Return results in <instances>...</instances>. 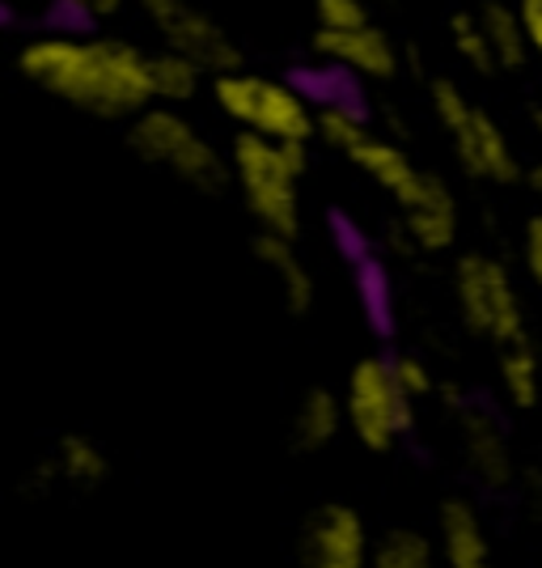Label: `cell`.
Returning a JSON list of instances; mask_svg holds the SVG:
<instances>
[{
    "mask_svg": "<svg viewBox=\"0 0 542 568\" xmlns=\"http://www.w3.org/2000/svg\"><path fill=\"white\" fill-rule=\"evenodd\" d=\"M314 55L356 81H395L402 72V48L378 22L356 30H314Z\"/></svg>",
    "mask_w": 542,
    "mask_h": 568,
    "instance_id": "30bf717a",
    "label": "cell"
},
{
    "mask_svg": "<svg viewBox=\"0 0 542 568\" xmlns=\"http://www.w3.org/2000/svg\"><path fill=\"white\" fill-rule=\"evenodd\" d=\"M208 90H213L216 111L229 119L237 132H255V136L284 144L314 141V102L301 85H293L284 77L250 72L242 64L229 72H213Z\"/></svg>",
    "mask_w": 542,
    "mask_h": 568,
    "instance_id": "277c9868",
    "label": "cell"
},
{
    "mask_svg": "<svg viewBox=\"0 0 542 568\" xmlns=\"http://www.w3.org/2000/svg\"><path fill=\"white\" fill-rule=\"evenodd\" d=\"M428 106L437 123L446 128L449 149L458 158V170L474 183H492V187H513L521 174V158L513 141L504 136L500 119L483 111L479 102L467 98V90L453 77H432L428 81Z\"/></svg>",
    "mask_w": 542,
    "mask_h": 568,
    "instance_id": "5b68a950",
    "label": "cell"
},
{
    "mask_svg": "<svg viewBox=\"0 0 542 568\" xmlns=\"http://www.w3.org/2000/svg\"><path fill=\"white\" fill-rule=\"evenodd\" d=\"M479 22H483V34H488V48H492L495 69L518 72L530 64V48H525V34H521L518 9L509 0H483L479 9Z\"/></svg>",
    "mask_w": 542,
    "mask_h": 568,
    "instance_id": "ffe728a7",
    "label": "cell"
},
{
    "mask_svg": "<svg viewBox=\"0 0 542 568\" xmlns=\"http://www.w3.org/2000/svg\"><path fill=\"white\" fill-rule=\"evenodd\" d=\"M437 560L441 568H495L492 535L479 505L467 497H446L437 505Z\"/></svg>",
    "mask_w": 542,
    "mask_h": 568,
    "instance_id": "7c38bea8",
    "label": "cell"
},
{
    "mask_svg": "<svg viewBox=\"0 0 542 568\" xmlns=\"http://www.w3.org/2000/svg\"><path fill=\"white\" fill-rule=\"evenodd\" d=\"M149 81H153V102L162 106H187L204 94L208 85V69H200L195 60L178 55L170 48L149 51Z\"/></svg>",
    "mask_w": 542,
    "mask_h": 568,
    "instance_id": "ac0fdd59",
    "label": "cell"
},
{
    "mask_svg": "<svg viewBox=\"0 0 542 568\" xmlns=\"http://www.w3.org/2000/svg\"><path fill=\"white\" fill-rule=\"evenodd\" d=\"M530 128H534V136L542 141V102H534V106H530Z\"/></svg>",
    "mask_w": 542,
    "mask_h": 568,
    "instance_id": "f546056e",
    "label": "cell"
},
{
    "mask_svg": "<svg viewBox=\"0 0 542 568\" xmlns=\"http://www.w3.org/2000/svg\"><path fill=\"white\" fill-rule=\"evenodd\" d=\"M60 4H69L72 13H81V18H94V22H102V18H115L127 0H60Z\"/></svg>",
    "mask_w": 542,
    "mask_h": 568,
    "instance_id": "83f0119b",
    "label": "cell"
},
{
    "mask_svg": "<svg viewBox=\"0 0 542 568\" xmlns=\"http://www.w3.org/2000/svg\"><path fill=\"white\" fill-rule=\"evenodd\" d=\"M339 403H344V428L369 454L399 450V442L416 428V399H407V390L395 382L390 356L381 353L356 356Z\"/></svg>",
    "mask_w": 542,
    "mask_h": 568,
    "instance_id": "8992f818",
    "label": "cell"
},
{
    "mask_svg": "<svg viewBox=\"0 0 542 568\" xmlns=\"http://www.w3.org/2000/svg\"><path fill=\"white\" fill-rule=\"evenodd\" d=\"M500 390L518 412H534L542 399V365L530 339L500 348Z\"/></svg>",
    "mask_w": 542,
    "mask_h": 568,
    "instance_id": "44dd1931",
    "label": "cell"
},
{
    "mask_svg": "<svg viewBox=\"0 0 542 568\" xmlns=\"http://www.w3.org/2000/svg\"><path fill=\"white\" fill-rule=\"evenodd\" d=\"M390 369H395V382L407 390V399H416V403L437 399V386H441V378L432 374V365H428L425 356H416V353L390 356Z\"/></svg>",
    "mask_w": 542,
    "mask_h": 568,
    "instance_id": "cb8c5ba5",
    "label": "cell"
},
{
    "mask_svg": "<svg viewBox=\"0 0 542 568\" xmlns=\"http://www.w3.org/2000/svg\"><path fill=\"white\" fill-rule=\"evenodd\" d=\"M449 43H453L458 60L471 72H479V77H492L495 72L492 48H488V34H483L479 13H453L449 18Z\"/></svg>",
    "mask_w": 542,
    "mask_h": 568,
    "instance_id": "603a6c76",
    "label": "cell"
},
{
    "mask_svg": "<svg viewBox=\"0 0 542 568\" xmlns=\"http://www.w3.org/2000/svg\"><path fill=\"white\" fill-rule=\"evenodd\" d=\"M395 209H399V230L407 234L416 255H446V251L458 246L462 209H458L453 187L437 170H425L420 183L411 187V195Z\"/></svg>",
    "mask_w": 542,
    "mask_h": 568,
    "instance_id": "9c48e42d",
    "label": "cell"
},
{
    "mask_svg": "<svg viewBox=\"0 0 542 568\" xmlns=\"http://www.w3.org/2000/svg\"><path fill=\"white\" fill-rule=\"evenodd\" d=\"M458 446H462V458H467V467L483 488L504 493L518 479L509 433L500 425V416L488 407H467V403L458 407Z\"/></svg>",
    "mask_w": 542,
    "mask_h": 568,
    "instance_id": "8fae6325",
    "label": "cell"
},
{
    "mask_svg": "<svg viewBox=\"0 0 542 568\" xmlns=\"http://www.w3.org/2000/svg\"><path fill=\"white\" fill-rule=\"evenodd\" d=\"M51 471L76 493H94L111 479V454L102 450L90 433H64L51 450Z\"/></svg>",
    "mask_w": 542,
    "mask_h": 568,
    "instance_id": "e0dca14e",
    "label": "cell"
},
{
    "mask_svg": "<svg viewBox=\"0 0 542 568\" xmlns=\"http://www.w3.org/2000/svg\"><path fill=\"white\" fill-rule=\"evenodd\" d=\"M309 170V144L267 141L255 132H237L229 141V179L242 209L259 225V234L301 237V179Z\"/></svg>",
    "mask_w": 542,
    "mask_h": 568,
    "instance_id": "7a4b0ae2",
    "label": "cell"
},
{
    "mask_svg": "<svg viewBox=\"0 0 542 568\" xmlns=\"http://www.w3.org/2000/svg\"><path fill=\"white\" fill-rule=\"evenodd\" d=\"M513 9H518L525 48H530V55L542 64V0H513Z\"/></svg>",
    "mask_w": 542,
    "mask_h": 568,
    "instance_id": "4316f807",
    "label": "cell"
},
{
    "mask_svg": "<svg viewBox=\"0 0 542 568\" xmlns=\"http://www.w3.org/2000/svg\"><path fill=\"white\" fill-rule=\"evenodd\" d=\"M518 183L530 191V195H542V158H539V162H521Z\"/></svg>",
    "mask_w": 542,
    "mask_h": 568,
    "instance_id": "f1b7e54d",
    "label": "cell"
},
{
    "mask_svg": "<svg viewBox=\"0 0 542 568\" xmlns=\"http://www.w3.org/2000/svg\"><path fill=\"white\" fill-rule=\"evenodd\" d=\"M369 521L348 500H323L309 509L297 530V565L301 568H369Z\"/></svg>",
    "mask_w": 542,
    "mask_h": 568,
    "instance_id": "ba28073f",
    "label": "cell"
},
{
    "mask_svg": "<svg viewBox=\"0 0 542 568\" xmlns=\"http://www.w3.org/2000/svg\"><path fill=\"white\" fill-rule=\"evenodd\" d=\"M369 568H441L437 539L420 526H386L381 535H374Z\"/></svg>",
    "mask_w": 542,
    "mask_h": 568,
    "instance_id": "d6986e66",
    "label": "cell"
},
{
    "mask_svg": "<svg viewBox=\"0 0 542 568\" xmlns=\"http://www.w3.org/2000/svg\"><path fill=\"white\" fill-rule=\"evenodd\" d=\"M344 433V403L330 386H306L301 399L288 416V450L293 454H323Z\"/></svg>",
    "mask_w": 542,
    "mask_h": 568,
    "instance_id": "9a60e30c",
    "label": "cell"
},
{
    "mask_svg": "<svg viewBox=\"0 0 542 568\" xmlns=\"http://www.w3.org/2000/svg\"><path fill=\"white\" fill-rule=\"evenodd\" d=\"M127 149L144 166L162 170L174 183L200 191V195H225L234 187L229 153H221V144L183 106L149 102L144 111H136L127 119Z\"/></svg>",
    "mask_w": 542,
    "mask_h": 568,
    "instance_id": "3957f363",
    "label": "cell"
},
{
    "mask_svg": "<svg viewBox=\"0 0 542 568\" xmlns=\"http://www.w3.org/2000/svg\"><path fill=\"white\" fill-rule=\"evenodd\" d=\"M250 255L259 260V267L276 281V293H280V306L293 314V318H301L314 310L318 302V281H314V272H309L306 255L297 251V237H276V234H259L250 237Z\"/></svg>",
    "mask_w": 542,
    "mask_h": 568,
    "instance_id": "4fadbf2b",
    "label": "cell"
},
{
    "mask_svg": "<svg viewBox=\"0 0 542 568\" xmlns=\"http://www.w3.org/2000/svg\"><path fill=\"white\" fill-rule=\"evenodd\" d=\"M314 18H318V30H356L374 22V9L369 0H314Z\"/></svg>",
    "mask_w": 542,
    "mask_h": 568,
    "instance_id": "d4e9b609",
    "label": "cell"
},
{
    "mask_svg": "<svg viewBox=\"0 0 542 568\" xmlns=\"http://www.w3.org/2000/svg\"><path fill=\"white\" fill-rule=\"evenodd\" d=\"M18 72L55 102L111 123H127L153 102L149 48L123 34H34L18 51Z\"/></svg>",
    "mask_w": 542,
    "mask_h": 568,
    "instance_id": "6da1fadb",
    "label": "cell"
},
{
    "mask_svg": "<svg viewBox=\"0 0 542 568\" xmlns=\"http://www.w3.org/2000/svg\"><path fill=\"white\" fill-rule=\"evenodd\" d=\"M369 132H374L369 119L360 115L352 102H344V98H327L323 106H314V141L335 149L339 158H348Z\"/></svg>",
    "mask_w": 542,
    "mask_h": 568,
    "instance_id": "7402d4cb",
    "label": "cell"
},
{
    "mask_svg": "<svg viewBox=\"0 0 542 568\" xmlns=\"http://www.w3.org/2000/svg\"><path fill=\"white\" fill-rule=\"evenodd\" d=\"M518 255H521V272H525V281L542 288V213L525 216L521 237H518Z\"/></svg>",
    "mask_w": 542,
    "mask_h": 568,
    "instance_id": "484cf974",
    "label": "cell"
},
{
    "mask_svg": "<svg viewBox=\"0 0 542 568\" xmlns=\"http://www.w3.org/2000/svg\"><path fill=\"white\" fill-rule=\"evenodd\" d=\"M348 162H352L374 187L386 191L390 204H402V200L411 195V187L420 183V174H425V166H420L395 136H378V132H369L365 141L356 144L352 153H348Z\"/></svg>",
    "mask_w": 542,
    "mask_h": 568,
    "instance_id": "5bb4252c",
    "label": "cell"
},
{
    "mask_svg": "<svg viewBox=\"0 0 542 568\" xmlns=\"http://www.w3.org/2000/svg\"><path fill=\"white\" fill-rule=\"evenodd\" d=\"M492 260L483 251H462L449 267V288H453V306L462 327L474 339L492 335Z\"/></svg>",
    "mask_w": 542,
    "mask_h": 568,
    "instance_id": "2e32d148",
    "label": "cell"
},
{
    "mask_svg": "<svg viewBox=\"0 0 542 568\" xmlns=\"http://www.w3.org/2000/svg\"><path fill=\"white\" fill-rule=\"evenodd\" d=\"M136 9L144 13V22L153 26V34L162 39V48L195 60L200 69H208V77L242 69L246 55L234 43V34L195 0H136Z\"/></svg>",
    "mask_w": 542,
    "mask_h": 568,
    "instance_id": "52a82bcc",
    "label": "cell"
}]
</instances>
